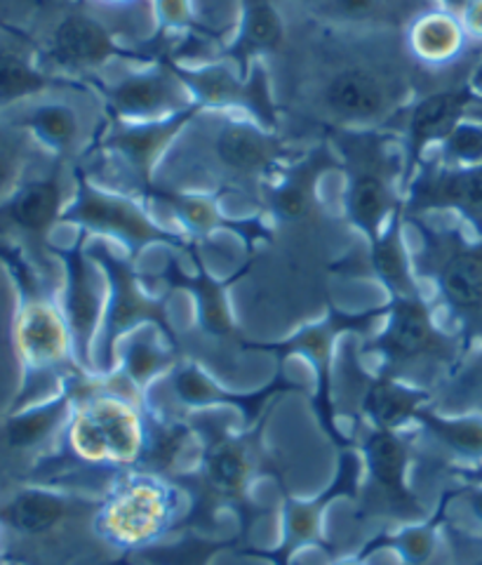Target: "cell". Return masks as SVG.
<instances>
[{
    "instance_id": "cb8c5ba5",
    "label": "cell",
    "mask_w": 482,
    "mask_h": 565,
    "mask_svg": "<svg viewBox=\"0 0 482 565\" xmlns=\"http://www.w3.org/2000/svg\"><path fill=\"white\" fill-rule=\"evenodd\" d=\"M20 116L10 118L17 128H22L41 151L52 153L60 161H74L78 151L87 147L90 151L93 139L87 137L85 120L78 106L68 99H33L22 104Z\"/></svg>"
},
{
    "instance_id": "30bf717a",
    "label": "cell",
    "mask_w": 482,
    "mask_h": 565,
    "mask_svg": "<svg viewBox=\"0 0 482 565\" xmlns=\"http://www.w3.org/2000/svg\"><path fill=\"white\" fill-rule=\"evenodd\" d=\"M388 305L377 307V309H367L363 313H346L330 307V311L320 318L315 323L303 326L299 332H294L292 338L280 340V342H245L243 351H264V353H274V356L285 363L292 356L307 359L315 373V394H313V408L315 415L323 424L325 434L334 440L339 448H353L351 438L339 429L336 424V408H334V394H332V384H334V361H336V351L339 342H342L344 334H367L377 328L379 323L386 321Z\"/></svg>"
},
{
    "instance_id": "f546056e",
    "label": "cell",
    "mask_w": 482,
    "mask_h": 565,
    "mask_svg": "<svg viewBox=\"0 0 482 565\" xmlns=\"http://www.w3.org/2000/svg\"><path fill=\"white\" fill-rule=\"evenodd\" d=\"M139 199L163 205L186 228V236H191L193 241L207 238L217 232H236L240 236V222L224 217L219 201L205 191L176 189L153 180V184Z\"/></svg>"
},
{
    "instance_id": "1f68e13d",
    "label": "cell",
    "mask_w": 482,
    "mask_h": 565,
    "mask_svg": "<svg viewBox=\"0 0 482 565\" xmlns=\"http://www.w3.org/2000/svg\"><path fill=\"white\" fill-rule=\"evenodd\" d=\"M442 521L444 507L438 500L431 519L372 537L358 552V556L372 558L377 552H393L398 554L403 565H431L442 546Z\"/></svg>"
},
{
    "instance_id": "7402d4cb",
    "label": "cell",
    "mask_w": 482,
    "mask_h": 565,
    "mask_svg": "<svg viewBox=\"0 0 482 565\" xmlns=\"http://www.w3.org/2000/svg\"><path fill=\"white\" fill-rule=\"evenodd\" d=\"M403 43L409 60L431 71V76L461 71L475 76L482 64V45L469 39L457 14L442 8L417 14L405 26Z\"/></svg>"
},
{
    "instance_id": "7c38bea8",
    "label": "cell",
    "mask_w": 482,
    "mask_h": 565,
    "mask_svg": "<svg viewBox=\"0 0 482 565\" xmlns=\"http://www.w3.org/2000/svg\"><path fill=\"white\" fill-rule=\"evenodd\" d=\"M174 68L203 109L240 111L261 128L280 132V109L266 62H257L247 76L226 62H205L199 66L174 62Z\"/></svg>"
},
{
    "instance_id": "44dd1931",
    "label": "cell",
    "mask_w": 482,
    "mask_h": 565,
    "mask_svg": "<svg viewBox=\"0 0 482 565\" xmlns=\"http://www.w3.org/2000/svg\"><path fill=\"white\" fill-rule=\"evenodd\" d=\"M120 55L125 50L109 24L90 12L74 10L52 26L41 64L50 74L74 81V76L97 74L104 64Z\"/></svg>"
},
{
    "instance_id": "8fae6325",
    "label": "cell",
    "mask_w": 482,
    "mask_h": 565,
    "mask_svg": "<svg viewBox=\"0 0 482 565\" xmlns=\"http://www.w3.org/2000/svg\"><path fill=\"white\" fill-rule=\"evenodd\" d=\"M74 196L66 205L62 224H74L87 236L114 238L128 247L130 259L139 257L147 247L165 245L172 250H189L195 243L186 234L170 232L160 226L147 207L130 193L99 186L78 163L74 166Z\"/></svg>"
},
{
    "instance_id": "ffe728a7",
    "label": "cell",
    "mask_w": 482,
    "mask_h": 565,
    "mask_svg": "<svg viewBox=\"0 0 482 565\" xmlns=\"http://www.w3.org/2000/svg\"><path fill=\"white\" fill-rule=\"evenodd\" d=\"M330 170H342V161L334 149L323 141L282 168L276 180L264 189L261 207L274 224L280 226H318L325 217V205L320 201V180Z\"/></svg>"
},
{
    "instance_id": "ba28073f",
    "label": "cell",
    "mask_w": 482,
    "mask_h": 565,
    "mask_svg": "<svg viewBox=\"0 0 482 565\" xmlns=\"http://www.w3.org/2000/svg\"><path fill=\"white\" fill-rule=\"evenodd\" d=\"M189 514L191 498L180 486L156 476L128 473L106 490L99 530L118 552L130 556L186 533Z\"/></svg>"
},
{
    "instance_id": "277c9868",
    "label": "cell",
    "mask_w": 482,
    "mask_h": 565,
    "mask_svg": "<svg viewBox=\"0 0 482 565\" xmlns=\"http://www.w3.org/2000/svg\"><path fill=\"white\" fill-rule=\"evenodd\" d=\"M386 305V321L358 353L379 356V375L433 394L467 359L461 338L438 326L426 295L390 297Z\"/></svg>"
},
{
    "instance_id": "b9f144b4",
    "label": "cell",
    "mask_w": 482,
    "mask_h": 565,
    "mask_svg": "<svg viewBox=\"0 0 482 565\" xmlns=\"http://www.w3.org/2000/svg\"><path fill=\"white\" fill-rule=\"evenodd\" d=\"M438 3H440L442 10H448L452 14H459L463 8L471 3V0H438Z\"/></svg>"
},
{
    "instance_id": "3957f363",
    "label": "cell",
    "mask_w": 482,
    "mask_h": 565,
    "mask_svg": "<svg viewBox=\"0 0 482 565\" xmlns=\"http://www.w3.org/2000/svg\"><path fill=\"white\" fill-rule=\"evenodd\" d=\"M353 444L363 457V481L353 500L355 511L349 519V527L323 546L330 561L358 554L372 537L388 530L433 516V511L424 507L419 490L409 481L417 462L419 434L365 427L355 434Z\"/></svg>"
},
{
    "instance_id": "d6986e66",
    "label": "cell",
    "mask_w": 482,
    "mask_h": 565,
    "mask_svg": "<svg viewBox=\"0 0 482 565\" xmlns=\"http://www.w3.org/2000/svg\"><path fill=\"white\" fill-rule=\"evenodd\" d=\"M101 99L114 120L151 122L182 114L195 99L170 57H158L144 71H130L101 87Z\"/></svg>"
},
{
    "instance_id": "2e32d148",
    "label": "cell",
    "mask_w": 482,
    "mask_h": 565,
    "mask_svg": "<svg viewBox=\"0 0 482 565\" xmlns=\"http://www.w3.org/2000/svg\"><path fill=\"white\" fill-rule=\"evenodd\" d=\"M405 220L457 212L482 238V166H444L426 158L403 186Z\"/></svg>"
},
{
    "instance_id": "e575fe53",
    "label": "cell",
    "mask_w": 482,
    "mask_h": 565,
    "mask_svg": "<svg viewBox=\"0 0 482 565\" xmlns=\"http://www.w3.org/2000/svg\"><path fill=\"white\" fill-rule=\"evenodd\" d=\"M33 149H41L35 141L14 122H0V203L10 199L29 177Z\"/></svg>"
},
{
    "instance_id": "d6a6232c",
    "label": "cell",
    "mask_w": 482,
    "mask_h": 565,
    "mask_svg": "<svg viewBox=\"0 0 482 565\" xmlns=\"http://www.w3.org/2000/svg\"><path fill=\"white\" fill-rule=\"evenodd\" d=\"M240 540L234 535L224 540L219 535H205L189 530V533L168 537L163 542H156L144 546L128 556L130 565H212L214 556L224 550L238 552Z\"/></svg>"
},
{
    "instance_id": "e0dca14e",
    "label": "cell",
    "mask_w": 482,
    "mask_h": 565,
    "mask_svg": "<svg viewBox=\"0 0 482 565\" xmlns=\"http://www.w3.org/2000/svg\"><path fill=\"white\" fill-rule=\"evenodd\" d=\"M203 114V106L195 104L191 109L151 122H122L111 120V126L95 137V145L90 151L109 153L114 161H118L130 177L128 193L139 199L151 184H153V170L156 163L168 153L172 141L180 137L189 122Z\"/></svg>"
},
{
    "instance_id": "7bdbcfd3",
    "label": "cell",
    "mask_w": 482,
    "mask_h": 565,
    "mask_svg": "<svg viewBox=\"0 0 482 565\" xmlns=\"http://www.w3.org/2000/svg\"><path fill=\"white\" fill-rule=\"evenodd\" d=\"M330 565H369V558H363L358 554H353V556H342V558H336V561H330Z\"/></svg>"
},
{
    "instance_id": "60d3db41",
    "label": "cell",
    "mask_w": 482,
    "mask_h": 565,
    "mask_svg": "<svg viewBox=\"0 0 482 565\" xmlns=\"http://www.w3.org/2000/svg\"><path fill=\"white\" fill-rule=\"evenodd\" d=\"M440 471H448L459 483H482V465H442L433 469V476Z\"/></svg>"
},
{
    "instance_id": "5bb4252c",
    "label": "cell",
    "mask_w": 482,
    "mask_h": 565,
    "mask_svg": "<svg viewBox=\"0 0 482 565\" xmlns=\"http://www.w3.org/2000/svg\"><path fill=\"white\" fill-rule=\"evenodd\" d=\"M363 481V457L358 448H344L339 452V471L334 483L311 500H297L285 494L282 500V540L274 550H257L247 546L240 556H255L259 561H271V565H292L297 552L318 544L323 550V527L328 509L342 498L355 500Z\"/></svg>"
},
{
    "instance_id": "6da1fadb",
    "label": "cell",
    "mask_w": 482,
    "mask_h": 565,
    "mask_svg": "<svg viewBox=\"0 0 482 565\" xmlns=\"http://www.w3.org/2000/svg\"><path fill=\"white\" fill-rule=\"evenodd\" d=\"M106 492L33 486L0 504V535L10 565H125L128 556L101 535Z\"/></svg>"
},
{
    "instance_id": "ab89813d",
    "label": "cell",
    "mask_w": 482,
    "mask_h": 565,
    "mask_svg": "<svg viewBox=\"0 0 482 565\" xmlns=\"http://www.w3.org/2000/svg\"><path fill=\"white\" fill-rule=\"evenodd\" d=\"M459 22L467 31L469 39L478 45H482V0H471V3L463 8L459 14Z\"/></svg>"
},
{
    "instance_id": "52a82bcc",
    "label": "cell",
    "mask_w": 482,
    "mask_h": 565,
    "mask_svg": "<svg viewBox=\"0 0 482 565\" xmlns=\"http://www.w3.org/2000/svg\"><path fill=\"white\" fill-rule=\"evenodd\" d=\"M191 147L195 153L189 161L205 168V177L219 193H240L257 203L280 170L299 156L290 139L247 116H224L205 132L203 145L191 139Z\"/></svg>"
},
{
    "instance_id": "4fadbf2b",
    "label": "cell",
    "mask_w": 482,
    "mask_h": 565,
    "mask_svg": "<svg viewBox=\"0 0 482 565\" xmlns=\"http://www.w3.org/2000/svg\"><path fill=\"white\" fill-rule=\"evenodd\" d=\"M87 238L90 236L81 232L68 247H52V255L60 257L64 269L60 307L74 342L76 363L85 373H95V347L106 311V278L99 264L87 255Z\"/></svg>"
},
{
    "instance_id": "7a4b0ae2",
    "label": "cell",
    "mask_w": 482,
    "mask_h": 565,
    "mask_svg": "<svg viewBox=\"0 0 482 565\" xmlns=\"http://www.w3.org/2000/svg\"><path fill=\"white\" fill-rule=\"evenodd\" d=\"M415 68L398 57L336 45L325 50L318 71L299 87L301 109H309L325 135L339 130H388L393 118H403L415 99Z\"/></svg>"
},
{
    "instance_id": "f35d334b",
    "label": "cell",
    "mask_w": 482,
    "mask_h": 565,
    "mask_svg": "<svg viewBox=\"0 0 482 565\" xmlns=\"http://www.w3.org/2000/svg\"><path fill=\"white\" fill-rule=\"evenodd\" d=\"M156 6L165 31H186L193 26L189 0H156Z\"/></svg>"
},
{
    "instance_id": "836d02e7",
    "label": "cell",
    "mask_w": 482,
    "mask_h": 565,
    "mask_svg": "<svg viewBox=\"0 0 482 565\" xmlns=\"http://www.w3.org/2000/svg\"><path fill=\"white\" fill-rule=\"evenodd\" d=\"M431 408L448 415H482V344L459 363L428 401Z\"/></svg>"
},
{
    "instance_id": "d4e9b609",
    "label": "cell",
    "mask_w": 482,
    "mask_h": 565,
    "mask_svg": "<svg viewBox=\"0 0 482 565\" xmlns=\"http://www.w3.org/2000/svg\"><path fill=\"white\" fill-rule=\"evenodd\" d=\"M358 394L355 401V434L365 427L377 429H405L415 419V413L431 401V394L421 388L393 382L379 373H365L358 367Z\"/></svg>"
},
{
    "instance_id": "9c48e42d",
    "label": "cell",
    "mask_w": 482,
    "mask_h": 565,
    "mask_svg": "<svg viewBox=\"0 0 482 565\" xmlns=\"http://www.w3.org/2000/svg\"><path fill=\"white\" fill-rule=\"evenodd\" d=\"M87 255L99 264L106 278V311L95 347L97 375L114 373L122 338L144 326H153L172 347L184 351L180 332H176L168 311V297L149 295L132 259L118 257L109 245L93 238H87Z\"/></svg>"
},
{
    "instance_id": "9a60e30c",
    "label": "cell",
    "mask_w": 482,
    "mask_h": 565,
    "mask_svg": "<svg viewBox=\"0 0 482 565\" xmlns=\"http://www.w3.org/2000/svg\"><path fill=\"white\" fill-rule=\"evenodd\" d=\"M68 161L55 158L43 174L29 177L10 199L0 203V226L17 234L20 243L14 245H29V257L52 253V247H47L50 234L62 224L64 210L74 196L68 189H76L74 184L68 186Z\"/></svg>"
},
{
    "instance_id": "8d00e7d4",
    "label": "cell",
    "mask_w": 482,
    "mask_h": 565,
    "mask_svg": "<svg viewBox=\"0 0 482 565\" xmlns=\"http://www.w3.org/2000/svg\"><path fill=\"white\" fill-rule=\"evenodd\" d=\"M334 22L351 26H393L398 10L388 0H330Z\"/></svg>"
},
{
    "instance_id": "484cf974",
    "label": "cell",
    "mask_w": 482,
    "mask_h": 565,
    "mask_svg": "<svg viewBox=\"0 0 482 565\" xmlns=\"http://www.w3.org/2000/svg\"><path fill=\"white\" fill-rule=\"evenodd\" d=\"M163 278L170 290L184 288L195 299V321H199L203 338L207 334L212 342L228 347L236 344L243 349L247 340L240 334L234 316H231L226 282L212 278L203 267H199L195 274H186L174 259L168 262Z\"/></svg>"
},
{
    "instance_id": "7dc6e473",
    "label": "cell",
    "mask_w": 482,
    "mask_h": 565,
    "mask_svg": "<svg viewBox=\"0 0 482 565\" xmlns=\"http://www.w3.org/2000/svg\"><path fill=\"white\" fill-rule=\"evenodd\" d=\"M369 565H374V563H369ZM377 565H379V563H377Z\"/></svg>"
},
{
    "instance_id": "f6af8a7d",
    "label": "cell",
    "mask_w": 482,
    "mask_h": 565,
    "mask_svg": "<svg viewBox=\"0 0 482 565\" xmlns=\"http://www.w3.org/2000/svg\"><path fill=\"white\" fill-rule=\"evenodd\" d=\"M473 87L475 90L482 95V64L478 66V71H475V76H473Z\"/></svg>"
},
{
    "instance_id": "5b68a950",
    "label": "cell",
    "mask_w": 482,
    "mask_h": 565,
    "mask_svg": "<svg viewBox=\"0 0 482 565\" xmlns=\"http://www.w3.org/2000/svg\"><path fill=\"white\" fill-rule=\"evenodd\" d=\"M419 236L413 267L419 280H431L436 299L457 326L469 353L482 344V238H469L457 224L431 215L409 217Z\"/></svg>"
},
{
    "instance_id": "74e56055",
    "label": "cell",
    "mask_w": 482,
    "mask_h": 565,
    "mask_svg": "<svg viewBox=\"0 0 482 565\" xmlns=\"http://www.w3.org/2000/svg\"><path fill=\"white\" fill-rule=\"evenodd\" d=\"M452 507L467 509V514L475 527H482V483H461L444 490Z\"/></svg>"
},
{
    "instance_id": "ee69618b",
    "label": "cell",
    "mask_w": 482,
    "mask_h": 565,
    "mask_svg": "<svg viewBox=\"0 0 482 565\" xmlns=\"http://www.w3.org/2000/svg\"><path fill=\"white\" fill-rule=\"evenodd\" d=\"M469 118H473V120H480L482 122V95L478 97V102L473 104V109L469 111Z\"/></svg>"
},
{
    "instance_id": "8992f818",
    "label": "cell",
    "mask_w": 482,
    "mask_h": 565,
    "mask_svg": "<svg viewBox=\"0 0 482 565\" xmlns=\"http://www.w3.org/2000/svg\"><path fill=\"white\" fill-rule=\"evenodd\" d=\"M325 141L346 174V220L369 245L379 238L393 212L403 207V145L388 130H339Z\"/></svg>"
},
{
    "instance_id": "4dcf8cb0",
    "label": "cell",
    "mask_w": 482,
    "mask_h": 565,
    "mask_svg": "<svg viewBox=\"0 0 482 565\" xmlns=\"http://www.w3.org/2000/svg\"><path fill=\"white\" fill-rule=\"evenodd\" d=\"M405 212L403 207L393 212L379 238L369 243V271L388 290L390 297H417L424 295L419 278L413 267V250L405 241Z\"/></svg>"
},
{
    "instance_id": "83f0119b",
    "label": "cell",
    "mask_w": 482,
    "mask_h": 565,
    "mask_svg": "<svg viewBox=\"0 0 482 565\" xmlns=\"http://www.w3.org/2000/svg\"><path fill=\"white\" fill-rule=\"evenodd\" d=\"M413 422L419 427L421 438L450 455L444 465H482V415H448L426 403L415 413ZM431 462L433 467H442L436 459Z\"/></svg>"
},
{
    "instance_id": "f1b7e54d",
    "label": "cell",
    "mask_w": 482,
    "mask_h": 565,
    "mask_svg": "<svg viewBox=\"0 0 482 565\" xmlns=\"http://www.w3.org/2000/svg\"><path fill=\"white\" fill-rule=\"evenodd\" d=\"M285 41H288V29L276 6L269 0H249L236 41L226 50V60L247 76L257 62L276 57L285 47Z\"/></svg>"
},
{
    "instance_id": "603a6c76",
    "label": "cell",
    "mask_w": 482,
    "mask_h": 565,
    "mask_svg": "<svg viewBox=\"0 0 482 565\" xmlns=\"http://www.w3.org/2000/svg\"><path fill=\"white\" fill-rule=\"evenodd\" d=\"M120 359L109 380L122 396L144 405L147 392L184 359V351L172 347L153 326L137 328L120 342Z\"/></svg>"
},
{
    "instance_id": "bcb514c9",
    "label": "cell",
    "mask_w": 482,
    "mask_h": 565,
    "mask_svg": "<svg viewBox=\"0 0 482 565\" xmlns=\"http://www.w3.org/2000/svg\"><path fill=\"white\" fill-rule=\"evenodd\" d=\"M104 3H130V0H104Z\"/></svg>"
},
{
    "instance_id": "d590c367",
    "label": "cell",
    "mask_w": 482,
    "mask_h": 565,
    "mask_svg": "<svg viewBox=\"0 0 482 565\" xmlns=\"http://www.w3.org/2000/svg\"><path fill=\"white\" fill-rule=\"evenodd\" d=\"M436 158L444 166H482V122L463 118L444 137Z\"/></svg>"
},
{
    "instance_id": "4316f807",
    "label": "cell",
    "mask_w": 482,
    "mask_h": 565,
    "mask_svg": "<svg viewBox=\"0 0 482 565\" xmlns=\"http://www.w3.org/2000/svg\"><path fill=\"white\" fill-rule=\"evenodd\" d=\"M52 90H83V85L50 74L22 41H0V111L39 99Z\"/></svg>"
},
{
    "instance_id": "ac0fdd59",
    "label": "cell",
    "mask_w": 482,
    "mask_h": 565,
    "mask_svg": "<svg viewBox=\"0 0 482 565\" xmlns=\"http://www.w3.org/2000/svg\"><path fill=\"white\" fill-rule=\"evenodd\" d=\"M480 93L473 81H450L426 87L413 99L403 114V153H405V184L426 161V151L440 147L478 102ZM403 184V186H405Z\"/></svg>"
}]
</instances>
